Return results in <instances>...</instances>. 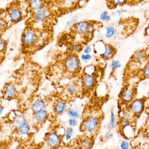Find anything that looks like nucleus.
Listing matches in <instances>:
<instances>
[{"label":"nucleus","instance_id":"obj_1","mask_svg":"<svg viewBox=\"0 0 149 149\" xmlns=\"http://www.w3.org/2000/svg\"><path fill=\"white\" fill-rule=\"evenodd\" d=\"M144 108V100L142 99H134L128 105V112L133 117H137L142 114Z\"/></svg>","mask_w":149,"mask_h":149},{"label":"nucleus","instance_id":"obj_2","mask_svg":"<svg viewBox=\"0 0 149 149\" xmlns=\"http://www.w3.org/2000/svg\"><path fill=\"white\" fill-rule=\"evenodd\" d=\"M99 125V119L96 117H88L82 124V129L88 133H94L97 130Z\"/></svg>","mask_w":149,"mask_h":149},{"label":"nucleus","instance_id":"obj_3","mask_svg":"<svg viewBox=\"0 0 149 149\" xmlns=\"http://www.w3.org/2000/svg\"><path fill=\"white\" fill-rule=\"evenodd\" d=\"M80 61L76 56L72 55L68 56L65 61L66 69L70 73L77 72L80 67Z\"/></svg>","mask_w":149,"mask_h":149},{"label":"nucleus","instance_id":"obj_4","mask_svg":"<svg viewBox=\"0 0 149 149\" xmlns=\"http://www.w3.org/2000/svg\"><path fill=\"white\" fill-rule=\"evenodd\" d=\"M134 95V92L131 89L125 88L121 91L119 97L123 103L129 104L133 101Z\"/></svg>","mask_w":149,"mask_h":149},{"label":"nucleus","instance_id":"obj_5","mask_svg":"<svg viewBox=\"0 0 149 149\" xmlns=\"http://www.w3.org/2000/svg\"><path fill=\"white\" fill-rule=\"evenodd\" d=\"M91 25L88 22L82 21L75 25V31L80 34H85L91 32Z\"/></svg>","mask_w":149,"mask_h":149},{"label":"nucleus","instance_id":"obj_6","mask_svg":"<svg viewBox=\"0 0 149 149\" xmlns=\"http://www.w3.org/2000/svg\"><path fill=\"white\" fill-rule=\"evenodd\" d=\"M133 116L130 112H124L119 118L118 122V126L120 129L131 125Z\"/></svg>","mask_w":149,"mask_h":149},{"label":"nucleus","instance_id":"obj_7","mask_svg":"<svg viewBox=\"0 0 149 149\" xmlns=\"http://www.w3.org/2000/svg\"><path fill=\"white\" fill-rule=\"evenodd\" d=\"M36 39V35L33 31L29 30L25 32L22 36V42L25 46H31Z\"/></svg>","mask_w":149,"mask_h":149},{"label":"nucleus","instance_id":"obj_8","mask_svg":"<svg viewBox=\"0 0 149 149\" xmlns=\"http://www.w3.org/2000/svg\"><path fill=\"white\" fill-rule=\"evenodd\" d=\"M94 141L92 138L84 137L82 138L78 142V145L80 149H90L93 146Z\"/></svg>","mask_w":149,"mask_h":149},{"label":"nucleus","instance_id":"obj_9","mask_svg":"<svg viewBox=\"0 0 149 149\" xmlns=\"http://www.w3.org/2000/svg\"><path fill=\"white\" fill-rule=\"evenodd\" d=\"M48 11L44 8H41L36 11L34 14V18L38 22L43 21L47 16Z\"/></svg>","mask_w":149,"mask_h":149},{"label":"nucleus","instance_id":"obj_10","mask_svg":"<svg viewBox=\"0 0 149 149\" xmlns=\"http://www.w3.org/2000/svg\"><path fill=\"white\" fill-rule=\"evenodd\" d=\"M22 16V13L19 8H13L9 12V18L11 21L13 22H15L19 21L21 19Z\"/></svg>","mask_w":149,"mask_h":149},{"label":"nucleus","instance_id":"obj_11","mask_svg":"<svg viewBox=\"0 0 149 149\" xmlns=\"http://www.w3.org/2000/svg\"><path fill=\"white\" fill-rule=\"evenodd\" d=\"M16 95V90L14 85L8 84L5 86L4 89V95L7 98H12Z\"/></svg>","mask_w":149,"mask_h":149},{"label":"nucleus","instance_id":"obj_12","mask_svg":"<svg viewBox=\"0 0 149 149\" xmlns=\"http://www.w3.org/2000/svg\"><path fill=\"white\" fill-rule=\"evenodd\" d=\"M47 140L48 144L52 147H56L60 143V137L55 132L50 133L48 136Z\"/></svg>","mask_w":149,"mask_h":149},{"label":"nucleus","instance_id":"obj_13","mask_svg":"<svg viewBox=\"0 0 149 149\" xmlns=\"http://www.w3.org/2000/svg\"><path fill=\"white\" fill-rule=\"evenodd\" d=\"M83 85L86 88H93L95 83V78L92 75H87L83 79Z\"/></svg>","mask_w":149,"mask_h":149},{"label":"nucleus","instance_id":"obj_14","mask_svg":"<svg viewBox=\"0 0 149 149\" xmlns=\"http://www.w3.org/2000/svg\"><path fill=\"white\" fill-rule=\"evenodd\" d=\"M45 106V103L42 100H37L34 102L32 105V110L34 112L36 113L44 109Z\"/></svg>","mask_w":149,"mask_h":149},{"label":"nucleus","instance_id":"obj_15","mask_svg":"<svg viewBox=\"0 0 149 149\" xmlns=\"http://www.w3.org/2000/svg\"><path fill=\"white\" fill-rule=\"evenodd\" d=\"M114 49L111 45H106L105 46L104 52L102 55V56L104 58H109L111 57L114 54Z\"/></svg>","mask_w":149,"mask_h":149},{"label":"nucleus","instance_id":"obj_16","mask_svg":"<svg viewBox=\"0 0 149 149\" xmlns=\"http://www.w3.org/2000/svg\"><path fill=\"white\" fill-rule=\"evenodd\" d=\"M47 117V112L43 109L35 113V118L39 122L44 121Z\"/></svg>","mask_w":149,"mask_h":149},{"label":"nucleus","instance_id":"obj_17","mask_svg":"<svg viewBox=\"0 0 149 149\" xmlns=\"http://www.w3.org/2000/svg\"><path fill=\"white\" fill-rule=\"evenodd\" d=\"M25 123H26V122L25 117L22 115L17 116L14 119L13 124L14 125V126L18 129Z\"/></svg>","mask_w":149,"mask_h":149},{"label":"nucleus","instance_id":"obj_18","mask_svg":"<svg viewBox=\"0 0 149 149\" xmlns=\"http://www.w3.org/2000/svg\"><path fill=\"white\" fill-rule=\"evenodd\" d=\"M116 125V118L114 111L111 110L110 112V120L108 124L107 128L109 131L115 128Z\"/></svg>","mask_w":149,"mask_h":149},{"label":"nucleus","instance_id":"obj_19","mask_svg":"<svg viewBox=\"0 0 149 149\" xmlns=\"http://www.w3.org/2000/svg\"><path fill=\"white\" fill-rule=\"evenodd\" d=\"M66 109V103L63 101H59L56 103L54 108L55 112L56 114H61Z\"/></svg>","mask_w":149,"mask_h":149},{"label":"nucleus","instance_id":"obj_20","mask_svg":"<svg viewBox=\"0 0 149 149\" xmlns=\"http://www.w3.org/2000/svg\"><path fill=\"white\" fill-rule=\"evenodd\" d=\"M43 1H30L29 6L32 9L37 10L42 8Z\"/></svg>","mask_w":149,"mask_h":149},{"label":"nucleus","instance_id":"obj_21","mask_svg":"<svg viewBox=\"0 0 149 149\" xmlns=\"http://www.w3.org/2000/svg\"><path fill=\"white\" fill-rule=\"evenodd\" d=\"M18 129L19 130V133L21 135H26L29 132L30 127L26 123H25Z\"/></svg>","mask_w":149,"mask_h":149},{"label":"nucleus","instance_id":"obj_22","mask_svg":"<svg viewBox=\"0 0 149 149\" xmlns=\"http://www.w3.org/2000/svg\"><path fill=\"white\" fill-rule=\"evenodd\" d=\"M67 90L70 95H74L77 92V87L75 84H70L68 86Z\"/></svg>","mask_w":149,"mask_h":149},{"label":"nucleus","instance_id":"obj_23","mask_svg":"<svg viewBox=\"0 0 149 149\" xmlns=\"http://www.w3.org/2000/svg\"><path fill=\"white\" fill-rule=\"evenodd\" d=\"M115 29L112 26H109L107 28L106 36L108 38H111L115 35Z\"/></svg>","mask_w":149,"mask_h":149},{"label":"nucleus","instance_id":"obj_24","mask_svg":"<svg viewBox=\"0 0 149 149\" xmlns=\"http://www.w3.org/2000/svg\"><path fill=\"white\" fill-rule=\"evenodd\" d=\"M136 59L139 61H143L145 57V55L143 51H139L136 54Z\"/></svg>","mask_w":149,"mask_h":149},{"label":"nucleus","instance_id":"obj_25","mask_svg":"<svg viewBox=\"0 0 149 149\" xmlns=\"http://www.w3.org/2000/svg\"><path fill=\"white\" fill-rule=\"evenodd\" d=\"M73 132V128L70 127L67 129L66 134H65V138H66V140H69L71 139Z\"/></svg>","mask_w":149,"mask_h":149},{"label":"nucleus","instance_id":"obj_26","mask_svg":"<svg viewBox=\"0 0 149 149\" xmlns=\"http://www.w3.org/2000/svg\"><path fill=\"white\" fill-rule=\"evenodd\" d=\"M120 62L118 61H113L111 64L110 67L112 70H115L121 67Z\"/></svg>","mask_w":149,"mask_h":149},{"label":"nucleus","instance_id":"obj_27","mask_svg":"<svg viewBox=\"0 0 149 149\" xmlns=\"http://www.w3.org/2000/svg\"><path fill=\"white\" fill-rule=\"evenodd\" d=\"M68 114L73 118H77L79 117V114L77 111L75 110L70 109L68 111Z\"/></svg>","mask_w":149,"mask_h":149},{"label":"nucleus","instance_id":"obj_28","mask_svg":"<svg viewBox=\"0 0 149 149\" xmlns=\"http://www.w3.org/2000/svg\"><path fill=\"white\" fill-rule=\"evenodd\" d=\"M121 149H130V144L129 142L126 140H123L121 142L120 144Z\"/></svg>","mask_w":149,"mask_h":149},{"label":"nucleus","instance_id":"obj_29","mask_svg":"<svg viewBox=\"0 0 149 149\" xmlns=\"http://www.w3.org/2000/svg\"><path fill=\"white\" fill-rule=\"evenodd\" d=\"M100 19L102 21H109L111 19L110 16L108 15L107 12H104L102 13L101 16H100Z\"/></svg>","mask_w":149,"mask_h":149},{"label":"nucleus","instance_id":"obj_30","mask_svg":"<svg viewBox=\"0 0 149 149\" xmlns=\"http://www.w3.org/2000/svg\"><path fill=\"white\" fill-rule=\"evenodd\" d=\"M143 74L145 77H146V78L149 77V64H147L145 67Z\"/></svg>","mask_w":149,"mask_h":149},{"label":"nucleus","instance_id":"obj_31","mask_svg":"<svg viewBox=\"0 0 149 149\" xmlns=\"http://www.w3.org/2000/svg\"><path fill=\"white\" fill-rule=\"evenodd\" d=\"M77 16H74V17H73L70 21H69L68 22H67V26H71V25L74 24L77 21Z\"/></svg>","mask_w":149,"mask_h":149},{"label":"nucleus","instance_id":"obj_32","mask_svg":"<svg viewBox=\"0 0 149 149\" xmlns=\"http://www.w3.org/2000/svg\"><path fill=\"white\" fill-rule=\"evenodd\" d=\"M77 121L75 118H72L68 120V123L70 126H75L77 124Z\"/></svg>","mask_w":149,"mask_h":149},{"label":"nucleus","instance_id":"obj_33","mask_svg":"<svg viewBox=\"0 0 149 149\" xmlns=\"http://www.w3.org/2000/svg\"><path fill=\"white\" fill-rule=\"evenodd\" d=\"M114 133L113 132H111V131L109 132H107L105 135V138L107 140H109V139H111L113 138L114 137Z\"/></svg>","mask_w":149,"mask_h":149},{"label":"nucleus","instance_id":"obj_34","mask_svg":"<svg viewBox=\"0 0 149 149\" xmlns=\"http://www.w3.org/2000/svg\"><path fill=\"white\" fill-rule=\"evenodd\" d=\"M79 48H80V45L78 43H73L71 46V49L73 51H76V50H79Z\"/></svg>","mask_w":149,"mask_h":149},{"label":"nucleus","instance_id":"obj_35","mask_svg":"<svg viewBox=\"0 0 149 149\" xmlns=\"http://www.w3.org/2000/svg\"><path fill=\"white\" fill-rule=\"evenodd\" d=\"M82 59L83 60H89L91 59V56L88 54L87 55H83L81 56Z\"/></svg>","mask_w":149,"mask_h":149},{"label":"nucleus","instance_id":"obj_36","mask_svg":"<svg viewBox=\"0 0 149 149\" xmlns=\"http://www.w3.org/2000/svg\"><path fill=\"white\" fill-rule=\"evenodd\" d=\"M91 48L90 47H87L84 49V52L88 54L91 51Z\"/></svg>","mask_w":149,"mask_h":149},{"label":"nucleus","instance_id":"obj_37","mask_svg":"<svg viewBox=\"0 0 149 149\" xmlns=\"http://www.w3.org/2000/svg\"><path fill=\"white\" fill-rule=\"evenodd\" d=\"M115 4L116 5H121V4H123L125 2V1H113Z\"/></svg>","mask_w":149,"mask_h":149},{"label":"nucleus","instance_id":"obj_38","mask_svg":"<svg viewBox=\"0 0 149 149\" xmlns=\"http://www.w3.org/2000/svg\"><path fill=\"white\" fill-rule=\"evenodd\" d=\"M117 13L118 14V15H120V14H121V12L119 11V10H118V11H117Z\"/></svg>","mask_w":149,"mask_h":149},{"label":"nucleus","instance_id":"obj_39","mask_svg":"<svg viewBox=\"0 0 149 149\" xmlns=\"http://www.w3.org/2000/svg\"><path fill=\"white\" fill-rule=\"evenodd\" d=\"M2 110H3V109H2V106H1V113H2Z\"/></svg>","mask_w":149,"mask_h":149},{"label":"nucleus","instance_id":"obj_40","mask_svg":"<svg viewBox=\"0 0 149 149\" xmlns=\"http://www.w3.org/2000/svg\"><path fill=\"white\" fill-rule=\"evenodd\" d=\"M138 149V148H133V149Z\"/></svg>","mask_w":149,"mask_h":149}]
</instances>
